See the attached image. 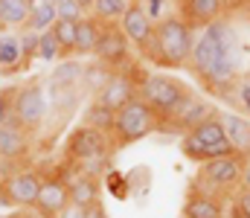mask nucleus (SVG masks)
I'll list each match as a JSON object with an SVG mask.
<instances>
[{
  "mask_svg": "<svg viewBox=\"0 0 250 218\" xmlns=\"http://www.w3.org/2000/svg\"><path fill=\"white\" fill-rule=\"evenodd\" d=\"M239 59H242V50H239L236 29L227 20H215L204 26L201 35H195L189 67L209 90L227 96L239 81Z\"/></svg>",
  "mask_w": 250,
  "mask_h": 218,
  "instance_id": "obj_1",
  "label": "nucleus"
},
{
  "mask_svg": "<svg viewBox=\"0 0 250 218\" xmlns=\"http://www.w3.org/2000/svg\"><path fill=\"white\" fill-rule=\"evenodd\" d=\"M192 47H195V29L181 15H169L166 20L154 23V38H151L146 56L157 67L181 70V67H189Z\"/></svg>",
  "mask_w": 250,
  "mask_h": 218,
  "instance_id": "obj_2",
  "label": "nucleus"
},
{
  "mask_svg": "<svg viewBox=\"0 0 250 218\" xmlns=\"http://www.w3.org/2000/svg\"><path fill=\"white\" fill-rule=\"evenodd\" d=\"M111 145H114L111 134H105L99 128H90V125H79L67 137V154H70V160L79 163V172L96 178V172H102L108 166Z\"/></svg>",
  "mask_w": 250,
  "mask_h": 218,
  "instance_id": "obj_3",
  "label": "nucleus"
},
{
  "mask_svg": "<svg viewBox=\"0 0 250 218\" xmlns=\"http://www.w3.org/2000/svg\"><path fill=\"white\" fill-rule=\"evenodd\" d=\"M181 151L195 163H207V160L233 154V145H230L227 134H224L221 114H212L209 119L198 122L195 128H189L184 134V140H181Z\"/></svg>",
  "mask_w": 250,
  "mask_h": 218,
  "instance_id": "obj_4",
  "label": "nucleus"
},
{
  "mask_svg": "<svg viewBox=\"0 0 250 218\" xmlns=\"http://www.w3.org/2000/svg\"><path fill=\"white\" fill-rule=\"evenodd\" d=\"M245 166H248V157H242L236 151L224 154V157H215V160H207V163H201V169L192 180V189H201V192H209V195H224V192L242 186Z\"/></svg>",
  "mask_w": 250,
  "mask_h": 218,
  "instance_id": "obj_5",
  "label": "nucleus"
},
{
  "mask_svg": "<svg viewBox=\"0 0 250 218\" xmlns=\"http://www.w3.org/2000/svg\"><path fill=\"white\" fill-rule=\"evenodd\" d=\"M189 93L192 90L187 81H181L175 76H163V73H148V76H143V84H140V99H146L163 122L172 119V114L181 108V102Z\"/></svg>",
  "mask_w": 250,
  "mask_h": 218,
  "instance_id": "obj_6",
  "label": "nucleus"
},
{
  "mask_svg": "<svg viewBox=\"0 0 250 218\" xmlns=\"http://www.w3.org/2000/svg\"><path fill=\"white\" fill-rule=\"evenodd\" d=\"M163 128V119L157 117V111L146 102V99H134L128 102L123 111H117V122H114V143L128 145V143H137L154 131Z\"/></svg>",
  "mask_w": 250,
  "mask_h": 218,
  "instance_id": "obj_7",
  "label": "nucleus"
},
{
  "mask_svg": "<svg viewBox=\"0 0 250 218\" xmlns=\"http://www.w3.org/2000/svg\"><path fill=\"white\" fill-rule=\"evenodd\" d=\"M44 114H47V96L41 90V84H26L15 93L12 99V117L18 125L23 128H38L44 122Z\"/></svg>",
  "mask_w": 250,
  "mask_h": 218,
  "instance_id": "obj_8",
  "label": "nucleus"
},
{
  "mask_svg": "<svg viewBox=\"0 0 250 218\" xmlns=\"http://www.w3.org/2000/svg\"><path fill=\"white\" fill-rule=\"evenodd\" d=\"M41 178L38 172L32 169H21V172H12L6 180H3V195L9 198L12 207H23V210H35V201H38V192H41Z\"/></svg>",
  "mask_w": 250,
  "mask_h": 218,
  "instance_id": "obj_9",
  "label": "nucleus"
},
{
  "mask_svg": "<svg viewBox=\"0 0 250 218\" xmlns=\"http://www.w3.org/2000/svg\"><path fill=\"white\" fill-rule=\"evenodd\" d=\"M131 56V41L125 38V32L114 23H102L99 32V44H96V59L111 64V67H123Z\"/></svg>",
  "mask_w": 250,
  "mask_h": 218,
  "instance_id": "obj_10",
  "label": "nucleus"
},
{
  "mask_svg": "<svg viewBox=\"0 0 250 218\" xmlns=\"http://www.w3.org/2000/svg\"><path fill=\"white\" fill-rule=\"evenodd\" d=\"M137 96H140V90H137V84L131 81V76L117 70V73H111V76L105 79V84L99 87L96 102L105 105V108H111V111L117 114V111H123L128 102H134Z\"/></svg>",
  "mask_w": 250,
  "mask_h": 218,
  "instance_id": "obj_11",
  "label": "nucleus"
},
{
  "mask_svg": "<svg viewBox=\"0 0 250 218\" xmlns=\"http://www.w3.org/2000/svg\"><path fill=\"white\" fill-rule=\"evenodd\" d=\"M120 29H123L125 38H128L140 53H146L148 44H151V38H154V20L146 15L143 3H131V6H128V12H125L123 20H120Z\"/></svg>",
  "mask_w": 250,
  "mask_h": 218,
  "instance_id": "obj_12",
  "label": "nucleus"
},
{
  "mask_svg": "<svg viewBox=\"0 0 250 218\" xmlns=\"http://www.w3.org/2000/svg\"><path fill=\"white\" fill-rule=\"evenodd\" d=\"M70 207V186L62 178H47L41 183L38 201H35V213L44 218H59Z\"/></svg>",
  "mask_w": 250,
  "mask_h": 218,
  "instance_id": "obj_13",
  "label": "nucleus"
},
{
  "mask_svg": "<svg viewBox=\"0 0 250 218\" xmlns=\"http://www.w3.org/2000/svg\"><path fill=\"white\" fill-rule=\"evenodd\" d=\"M227 9V0H181V18L187 20L192 29H204L215 20H221Z\"/></svg>",
  "mask_w": 250,
  "mask_h": 218,
  "instance_id": "obj_14",
  "label": "nucleus"
},
{
  "mask_svg": "<svg viewBox=\"0 0 250 218\" xmlns=\"http://www.w3.org/2000/svg\"><path fill=\"white\" fill-rule=\"evenodd\" d=\"M224 198L221 195H209L201 189H189L187 201H184V218H224Z\"/></svg>",
  "mask_w": 250,
  "mask_h": 218,
  "instance_id": "obj_15",
  "label": "nucleus"
},
{
  "mask_svg": "<svg viewBox=\"0 0 250 218\" xmlns=\"http://www.w3.org/2000/svg\"><path fill=\"white\" fill-rule=\"evenodd\" d=\"M29 151V134L23 125H18L15 119L0 125V157L3 160H18Z\"/></svg>",
  "mask_w": 250,
  "mask_h": 218,
  "instance_id": "obj_16",
  "label": "nucleus"
},
{
  "mask_svg": "<svg viewBox=\"0 0 250 218\" xmlns=\"http://www.w3.org/2000/svg\"><path fill=\"white\" fill-rule=\"evenodd\" d=\"M221 122H224V134L233 145V151L250 160V119L233 111V114H221Z\"/></svg>",
  "mask_w": 250,
  "mask_h": 218,
  "instance_id": "obj_17",
  "label": "nucleus"
},
{
  "mask_svg": "<svg viewBox=\"0 0 250 218\" xmlns=\"http://www.w3.org/2000/svg\"><path fill=\"white\" fill-rule=\"evenodd\" d=\"M64 183L70 186V204L84 207V210H87V207H93V204H99V180H96L93 175L79 172V175L67 178Z\"/></svg>",
  "mask_w": 250,
  "mask_h": 218,
  "instance_id": "obj_18",
  "label": "nucleus"
},
{
  "mask_svg": "<svg viewBox=\"0 0 250 218\" xmlns=\"http://www.w3.org/2000/svg\"><path fill=\"white\" fill-rule=\"evenodd\" d=\"M56 23H59V12H56L53 0H29V23H26V29L47 32Z\"/></svg>",
  "mask_w": 250,
  "mask_h": 218,
  "instance_id": "obj_19",
  "label": "nucleus"
},
{
  "mask_svg": "<svg viewBox=\"0 0 250 218\" xmlns=\"http://www.w3.org/2000/svg\"><path fill=\"white\" fill-rule=\"evenodd\" d=\"M99 32H102V23H99L96 18H82V20L76 23V53H79V56L96 53Z\"/></svg>",
  "mask_w": 250,
  "mask_h": 218,
  "instance_id": "obj_20",
  "label": "nucleus"
},
{
  "mask_svg": "<svg viewBox=\"0 0 250 218\" xmlns=\"http://www.w3.org/2000/svg\"><path fill=\"white\" fill-rule=\"evenodd\" d=\"M23 50H21V41L12 38V35H0V70H18L23 64Z\"/></svg>",
  "mask_w": 250,
  "mask_h": 218,
  "instance_id": "obj_21",
  "label": "nucleus"
},
{
  "mask_svg": "<svg viewBox=\"0 0 250 218\" xmlns=\"http://www.w3.org/2000/svg\"><path fill=\"white\" fill-rule=\"evenodd\" d=\"M114 122H117V114H114L111 108H105V105H99V102L87 105V111H84V125L99 128V131H105V134L114 137Z\"/></svg>",
  "mask_w": 250,
  "mask_h": 218,
  "instance_id": "obj_22",
  "label": "nucleus"
},
{
  "mask_svg": "<svg viewBox=\"0 0 250 218\" xmlns=\"http://www.w3.org/2000/svg\"><path fill=\"white\" fill-rule=\"evenodd\" d=\"M0 23L3 26L29 23V3L26 0H0Z\"/></svg>",
  "mask_w": 250,
  "mask_h": 218,
  "instance_id": "obj_23",
  "label": "nucleus"
},
{
  "mask_svg": "<svg viewBox=\"0 0 250 218\" xmlns=\"http://www.w3.org/2000/svg\"><path fill=\"white\" fill-rule=\"evenodd\" d=\"M128 6H131V0H96L90 6V12L99 23H114V20H123Z\"/></svg>",
  "mask_w": 250,
  "mask_h": 218,
  "instance_id": "obj_24",
  "label": "nucleus"
},
{
  "mask_svg": "<svg viewBox=\"0 0 250 218\" xmlns=\"http://www.w3.org/2000/svg\"><path fill=\"white\" fill-rule=\"evenodd\" d=\"M224 99L236 108V114H242V117L250 119V73L248 76H239V81L233 84V90Z\"/></svg>",
  "mask_w": 250,
  "mask_h": 218,
  "instance_id": "obj_25",
  "label": "nucleus"
},
{
  "mask_svg": "<svg viewBox=\"0 0 250 218\" xmlns=\"http://www.w3.org/2000/svg\"><path fill=\"white\" fill-rule=\"evenodd\" d=\"M59 56H62V44H59L56 32H53V29L41 32V41H38V59H44V61H56Z\"/></svg>",
  "mask_w": 250,
  "mask_h": 218,
  "instance_id": "obj_26",
  "label": "nucleus"
},
{
  "mask_svg": "<svg viewBox=\"0 0 250 218\" xmlns=\"http://www.w3.org/2000/svg\"><path fill=\"white\" fill-rule=\"evenodd\" d=\"M105 186H108V192L114 195V198H120V201H125L131 192V183H128V178H125L123 172H117V169H108V175H105Z\"/></svg>",
  "mask_w": 250,
  "mask_h": 218,
  "instance_id": "obj_27",
  "label": "nucleus"
},
{
  "mask_svg": "<svg viewBox=\"0 0 250 218\" xmlns=\"http://www.w3.org/2000/svg\"><path fill=\"white\" fill-rule=\"evenodd\" d=\"M59 44H62V53H73L76 50V23H67V20H59L53 26Z\"/></svg>",
  "mask_w": 250,
  "mask_h": 218,
  "instance_id": "obj_28",
  "label": "nucleus"
},
{
  "mask_svg": "<svg viewBox=\"0 0 250 218\" xmlns=\"http://www.w3.org/2000/svg\"><path fill=\"white\" fill-rule=\"evenodd\" d=\"M56 12H59V20H67V23H79L82 15H84V9H82L76 0H64V3H59Z\"/></svg>",
  "mask_w": 250,
  "mask_h": 218,
  "instance_id": "obj_29",
  "label": "nucleus"
},
{
  "mask_svg": "<svg viewBox=\"0 0 250 218\" xmlns=\"http://www.w3.org/2000/svg\"><path fill=\"white\" fill-rule=\"evenodd\" d=\"M38 41H41V32H35V29H26V32H23L21 50H23V59H26V61H29L32 56H38Z\"/></svg>",
  "mask_w": 250,
  "mask_h": 218,
  "instance_id": "obj_30",
  "label": "nucleus"
},
{
  "mask_svg": "<svg viewBox=\"0 0 250 218\" xmlns=\"http://www.w3.org/2000/svg\"><path fill=\"white\" fill-rule=\"evenodd\" d=\"M143 3V9H146V15L154 20V23H160V20H166L169 15H166V9H163V3H169V0H140Z\"/></svg>",
  "mask_w": 250,
  "mask_h": 218,
  "instance_id": "obj_31",
  "label": "nucleus"
},
{
  "mask_svg": "<svg viewBox=\"0 0 250 218\" xmlns=\"http://www.w3.org/2000/svg\"><path fill=\"white\" fill-rule=\"evenodd\" d=\"M12 119H15L12 117V99H9V93H0V125H6Z\"/></svg>",
  "mask_w": 250,
  "mask_h": 218,
  "instance_id": "obj_32",
  "label": "nucleus"
},
{
  "mask_svg": "<svg viewBox=\"0 0 250 218\" xmlns=\"http://www.w3.org/2000/svg\"><path fill=\"white\" fill-rule=\"evenodd\" d=\"M236 207H239V213L245 218H250V189H242L236 195Z\"/></svg>",
  "mask_w": 250,
  "mask_h": 218,
  "instance_id": "obj_33",
  "label": "nucleus"
},
{
  "mask_svg": "<svg viewBox=\"0 0 250 218\" xmlns=\"http://www.w3.org/2000/svg\"><path fill=\"white\" fill-rule=\"evenodd\" d=\"M84 218H108V213H105V207H102V204H93V207H87V210H84Z\"/></svg>",
  "mask_w": 250,
  "mask_h": 218,
  "instance_id": "obj_34",
  "label": "nucleus"
},
{
  "mask_svg": "<svg viewBox=\"0 0 250 218\" xmlns=\"http://www.w3.org/2000/svg\"><path fill=\"white\" fill-rule=\"evenodd\" d=\"M59 218H84V207H76V204H70L67 210H64Z\"/></svg>",
  "mask_w": 250,
  "mask_h": 218,
  "instance_id": "obj_35",
  "label": "nucleus"
},
{
  "mask_svg": "<svg viewBox=\"0 0 250 218\" xmlns=\"http://www.w3.org/2000/svg\"><path fill=\"white\" fill-rule=\"evenodd\" d=\"M242 189H250V160L245 166V175H242Z\"/></svg>",
  "mask_w": 250,
  "mask_h": 218,
  "instance_id": "obj_36",
  "label": "nucleus"
},
{
  "mask_svg": "<svg viewBox=\"0 0 250 218\" xmlns=\"http://www.w3.org/2000/svg\"><path fill=\"white\" fill-rule=\"evenodd\" d=\"M6 218H44V216H38V213H12Z\"/></svg>",
  "mask_w": 250,
  "mask_h": 218,
  "instance_id": "obj_37",
  "label": "nucleus"
},
{
  "mask_svg": "<svg viewBox=\"0 0 250 218\" xmlns=\"http://www.w3.org/2000/svg\"><path fill=\"white\" fill-rule=\"evenodd\" d=\"M9 207H12V204H9V198L0 192V213H3V210H9Z\"/></svg>",
  "mask_w": 250,
  "mask_h": 218,
  "instance_id": "obj_38",
  "label": "nucleus"
},
{
  "mask_svg": "<svg viewBox=\"0 0 250 218\" xmlns=\"http://www.w3.org/2000/svg\"><path fill=\"white\" fill-rule=\"evenodd\" d=\"M224 218H245V216L239 213V207H233V210H230V213H227V216H224Z\"/></svg>",
  "mask_w": 250,
  "mask_h": 218,
  "instance_id": "obj_39",
  "label": "nucleus"
},
{
  "mask_svg": "<svg viewBox=\"0 0 250 218\" xmlns=\"http://www.w3.org/2000/svg\"><path fill=\"white\" fill-rule=\"evenodd\" d=\"M76 3H79V6H82V9H90V6H93V3H96V0H76Z\"/></svg>",
  "mask_w": 250,
  "mask_h": 218,
  "instance_id": "obj_40",
  "label": "nucleus"
},
{
  "mask_svg": "<svg viewBox=\"0 0 250 218\" xmlns=\"http://www.w3.org/2000/svg\"><path fill=\"white\" fill-rule=\"evenodd\" d=\"M53 3H56V6H59V3H64V0H53Z\"/></svg>",
  "mask_w": 250,
  "mask_h": 218,
  "instance_id": "obj_41",
  "label": "nucleus"
},
{
  "mask_svg": "<svg viewBox=\"0 0 250 218\" xmlns=\"http://www.w3.org/2000/svg\"><path fill=\"white\" fill-rule=\"evenodd\" d=\"M0 192H3V180H0Z\"/></svg>",
  "mask_w": 250,
  "mask_h": 218,
  "instance_id": "obj_42",
  "label": "nucleus"
},
{
  "mask_svg": "<svg viewBox=\"0 0 250 218\" xmlns=\"http://www.w3.org/2000/svg\"><path fill=\"white\" fill-rule=\"evenodd\" d=\"M26 3H29V0H26Z\"/></svg>",
  "mask_w": 250,
  "mask_h": 218,
  "instance_id": "obj_43",
  "label": "nucleus"
}]
</instances>
